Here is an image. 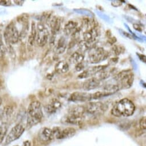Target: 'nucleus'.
<instances>
[{"label":"nucleus","mask_w":146,"mask_h":146,"mask_svg":"<svg viewBox=\"0 0 146 146\" xmlns=\"http://www.w3.org/2000/svg\"><path fill=\"white\" fill-rule=\"evenodd\" d=\"M135 111L134 103L128 99L125 98L117 102L112 107L111 113L116 117H129L132 116Z\"/></svg>","instance_id":"nucleus-1"},{"label":"nucleus","mask_w":146,"mask_h":146,"mask_svg":"<svg viewBox=\"0 0 146 146\" xmlns=\"http://www.w3.org/2000/svg\"><path fill=\"white\" fill-rule=\"evenodd\" d=\"M43 118V112L41 103L33 101L29 106L27 112V127H32L38 124Z\"/></svg>","instance_id":"nucleus-2"},{"label":"nucleus","mask_w":146,"mask_h":146,"mask_svg":"<svg viewBox=\"0 0 146 146\" xmlns=\"http://www.w3.org/2000/svg\"><path fill=\"white\" fill-rule=\"evenodd\" d=\"M86 108L83 106H76L70 110L69 112L62 118V121L64 123L70 124H79L83 121Z\"/></svg>","instance_id":"nucleus-3"},{"label":"nucleus","mask_w":146,"mask_h":146,"mask_svg":"<svg viewBox=\"0 0 146 146\" xmlns=\"http://www.w3.org/2000/svg\"><path fill=\"white\" fill-rule=\"evenodd\" d=\"M120 90L129 88L134 80V75L130 70L121 71L115 78Z\"/></svg>","instance_id":"nucleus-4"},{"label":"nucleus","mask_w":146,"mask_h":146,"mask_svg":"<svg viewBox=\"0 0 146 146\" xmlns=\"http://www.w3.org/2000/svg\"><path fill=\"white\" fill-rule=\"evenodd\" d=\"M4 36L7 44L9 46L16 44L20 40V33L15 24L13 22L9 24L4 31Z\"/></svg>","instance_id":"nucleus-5"},{"label":"nucleus","mask_w":146,"mask_h":146,"mask_svg":"<svg viewBox=\"0 0 146 146\" xmlns=\"http://www.w3.org/2000/svg\"><path fill=\"white\" fill-rule=\"evenodd\" d=\"M37 34L36 37V42L40 46H44L49 38V32L42 23H38L36 27Z\"/></svg>","instance_id":"nucleus-6"},{"label":"nucleus","mask_w":146,"mask_h":146,"mask_svg":"<svg viewBox=\"0 0 146 146\" xmlns=\"http://www.w3.org/2000/svg\"><path fill=\"white\" fill-rule=\"evenodd\" d=\"M86 108V111L88 113L95 115L103 114L107 110L108 107L106 104L102 102H91L87 104Z\"/></svg>","instance_id":"nucleus-7"},{"label":"nucleus","mask_w":146,"mask_h":146,"mask_svg":"<svg viewBox=\"0 0 146 146\" xmlns=\"http://www.w3.org/2000/svg\"><path fill=\"white\" fill-rule=\"evenodd\" d=\"M25 131V127L21 124H17L13 127L5 139L4 145H8L19 139Z\"/></svg>","instance_id":"nucleus-8"},{"label":"nucleus","mask_w":146,"mask_h":146,"mask_svg":"<svg viewBox=\"0 0 146 146\" xmlns=\"http://www.w3.org/2000/svg\"><path fill=\"white\" fill-rule=\"evenodd\" d=\"M106 54L103 48L93 47L89 52V60L92 64H96L105 58Z\"/></svg>","instance_id":"nucleus-9"},{"label":"nucleus","mask_w":146,"mask_h":146,"mask_svg":"<svg viewBox=\"0 0 146 146\" xmlns=\"http://www.w3.org/2000/svg\"><path fill=\"white\" fill-rule=\"evenodd\" d=\"M98 33V31L95 27H92L83 33V39L88 45L90 47V48H92L93 45L95 44V42L97 40Z\"/></svg>","instance_id":"nucleus-10"},{"label":"nucleus","mask_w":146,"mask_h":146,"mask_svg":"<svg viewBox=\"0 0 146 146\" xmlns=\"http://www.w3.org/2000/svg\"><path fill=\"white\" fill-rule=\"evenodd\" d=\"M92 99V94L84 92H75L72 94L69 97V100L72 102H84L90 101Z\"/></svg>","instance_id":"nucleus-11"},{"label":"nucleus","mask_w":146,"mask_h":146,"mask_svg":"<svg viewBox=\"0 0 146 146\" xmlns=\"http://www.w3.org/2000/svg\"><path fill=\"white\" fill-rule=\"evenodd\" d=\"M54 137L52 130L47 127H44L40 129L38 133V138L40 140L44 143H47L50 142Z\"/></svg>","instance_id":"nucleus-12"},{"label":"nucleus","mask_w":146,"mask_h":146,"mask_svg":"<svg viewBox=\"0 0 146 146\" xmlns=\"http://www.w3.org/2000/svg\"><path fill=\"white\" fill-rule=\"evenodd\" d=\"M49 23V25L51 29V32L52 36H55L57 35L61 28V20L60 19L56 17H52L48 21Z\"/></svg>","instance_id":"nucleus-13"},{"label":"nucleus","mask_w":146,"mask_h":146,"mask_svg":"<svg viewBox=\"0 0 146 146\" xmlns=\"http://www.w3.org/2000/svg\"><path fill=\"white\" fill-rule=\"evenodd\" d=\"M76 132V131L75 128L68 127L62 130L60 129L58 133L56 136V137L57 139H64L71 137L75 135Z\"/></svg>","instance_id":"nucleus-14"},{"label":"nucleus","mask_w":146,"mask_h":146,"mask_svg":"<svg viewBox=\"0 0 146 146\" xmlns=\"http://www.w3.org/2000/svg\"><path fill=\"white\" fill-rule=\"evenodd\" d=\"M37 34V29L36 24L34 21H33L31 24V32L28 37V48L29 50H32L35 42H36V37Z\"/></svg>","instance_id":"nucleus-15"},{"label":"nucleus","mask_w":146,"mask_h":146,"mask_svg":"<svg viewBox=\"0 0 146 146\" xmlns=\"http://www.w3.org/2000/svg\"><path fill=\"white\" fill-rule=\"evenodd\" d=\"M61 107V102L57 99H52L50 103L45 106V111L49 114L54 113Z\"/></svg>","instance_id":"nucleus-16"},{"label":"nucleus","mask_w":146,"mask_h":146,"mask_svg":"<svg viewBox=\"0 0 146 146\" xmlns=\"http://www.w3.org/2000/svg\"><path fill=\"white\" fill-rule=\"evenodd\" d=\"M100 84V81L96 78H92L86 80L83 86V88L86 91H90L97 88Z\"/></svg>","instance_id":"nucleus-17"},{"label":"nucleus","mask_w":146,"mask_h":146,"mask_svg":"<svg viewBox=\"0 0 146 146\" xmlns=\"http://www.w3.org/2000/svg\"><path fill=\"white\" fill-rule=\"evenodd\" d=\"M78 23L74 21H68L64 27V32L66 36H70L74 34L78 28Z\"/></svg>","instance_id":"nucleus-18"},{"label":"nucleus","mask_w":146,"mask_h":146,"mask_svg":"<svg viewBox=\"0 0 146 146\" xmlns=\"http://www.w3.org/2000/svg\"><path fill=\"white\" fill-rule=\"evenodd\" d=\"M84 59V55L83 54V52L79 50L74 52L70 56L69 58V61L72 64L77 65V64L82 63Z\"/></svg>","instance_id":"nucleus-19"},{"label":"nucleus","mask_w":146,"mask_h":146,"mask_svg":"<svg viewBox=\"0 0 146 146\" xmlns=\"http://www.w3.org/2000/svg\"><path fill=\"white\" fill-rule=\"evenodd\" d=\"M66 42L65 38L61 37L58 41L54 49V52L57 54H61L63 53L66 48Z\"/></svg>","instance_id":"nucleus-20"},{"label":"nucleus","mask_w":146,"mask_h":146,"mask_svg":"<svg viewBox=\"0 0 146 146\" xmlns=\"http://www.w3.org/2000/svg\"><path fill=\"white\" fill-rule=\"evenodd\" d=\"M69 69L68 64L64 61H60L58 62L55 65V70L60 74H65L68 72Z\"/></svg>","instance_id":"nucleus-21"},{"label":"nucleus","mask_w":146,"mask_h":146,"mask_svg":"<svg viewBox=\"0 0 146 146\" xmlns=\"http://www.w3.org/2000/svg\"><path fill=\"white\" fill-rule=\"evenodd\" d=\"M8 130V124L6 122H2L0 124V144L5 139Z\"/></svg>","instance_id":"nucleus-22"},{"label":"nucleus","mask_w":146,"mask_h":146,"mask_svg":"<svg viewBox=\"0 0 146 146\" xmlns=\"http://www.w3.org/2000/svg\"><path fill=\"white\" fill-rule=\"evenodd\" d=\"M7 49L3 41H0V58L4 57L6 54Z\"/></svg>","instance_id":"nucleus-23"},{"label":"nucleus","mask_w":146,"mask_h":146,"mask_svg":"<svg viewBox=\"0 0 146 146\" xmlns=\"http://www.w3.org/2000/svg\"><path fill=\"white\" fill-rule=\"evenodd\" d=\"M13 112V108L11 106H6L4 110V114L6 116H11Z\"/></svg>","instance_id":"nucleus-24"},{"label":"nucleus","mask_w":146,"mask_h":146,"mask_svg":"<svg viewBox=\"0 0 146 146\" xmlns=\"http://www.w3.org/2000/svg\"><path fill=\"white\" fill-rule=\"evenodd\" d=\"M139 126L141 130H145L146 128V119L145 117H142L139 121Z\"/></svg>","instance_id":"nucleus-25"},{"label":"nucleus","mask_w":146,"mask_h":146,"mask_svg":"<svg viewBox=\"0 0 146 146\" xmlns=\"http://www.w3.org/2000/svg\"><path fill=\"white\" fill-rule=\"evenodd\" d=\"M113 51L114 52L115 54H116V55L120 54L122 50L124 49L123 48H122V46H115L113 48Z\"/></svg>","instance_id":"nucleus-26"},{"label":"nucleus","mask_w":146,"mask_h":146,"mask_svg":"<svg viewBox=\"0 0 146 146\" xmlns=\"http://www.w3.org/2000/svg\"><path fill=\"white\" fill-rule=\"evenodd\" d=\"M12 5L11 1H8V0H1L0 1V5L4 7H9Z\"/></svg>","instance_id":"nucleus-27"},{"label":"nucleus","mask_w":146,"mask_h":146,"mask_svg":"<svg viewBox=\"0 0 146 146\" xmlns=\"http://www.w3.org/2000/svg\"><path fill=\"white\" fill-rule=\"evenodd\" d=\"M75 69H76V70L77 71L80 72V71L83 70V69H84V65L83 64V63H80V64H77V65H76Z\"/></svg>","instance_id":"nucleus-28"},{"label":"nucleus","mask_w":146,"mask_h":146,"mask_svg":"<svg viewBox=\"0 0 146 146\" xmlns=\"http://www.w3.org/2000/svg\"><path fill=\"white\" fill-rule=\"evenodd\" d=\"M137 56L139 57V58L143 61L144 62H145V56L143 54H140L139 53H137Z\"/></svg>","instance_id":"nucleus-29"},{"label":"nucleus","mask_w":146,"mask_h":146,"mask_svg":"<svg viewBox=\"0 0 146 146\" xmlns=\"http://www.w3.org/2000/svg\"><path fill=\"white\" fill-rule=\"evenodd\" d=\"M3 29V25H0V41H3V37H2V31Z\"/></svg>","instance_id":"nucleus-30"},{"label":"nucleus","mask_w":146,"mask_h":146,"mask_svg":"<svg viewBox=\"0 0 146 146\" xmlns=\"http://www.w3.org/2000/svg\"><path fill=\"white\" fill-rule=\"evenodd\" d=\"M133 28L136 30L138 31L139 32H141V28H140V27H139V25H138L137 24H133Z\"/></svg>","instance_id":"nucleus-31"},{"label":"nucleus","mask_w":146,"mask_h":146,"mask_svg":"<svg viewBox=\"0 0 146 146\" xmlns=\"http://www.w3.org/2000/svg\"><path fill=\"white\" fill-rule=\"evenodd\" d=\"M23 146H31V143L29 140H26L24 142Z\"/></svg>","instance_id":"nucleus-32"},{"label":"nucleus","mask_w":146,"mask_h":146,"mask_svg":"<svg viewBox=\"0 0 146 146\" xmlns=\"http://www.w3.org/2000/svg\"><path fill=\"white\" fill-rule=\"evenodd\" d=\"M14 2H15V3H17L16 4L18 5H21V4L20 3H24V1H15Z\"/></svg>","instance_id":"nucleus-33"},{"label":"nucleus","mask_w":146,"mask_h":146,"mask_svg":"<svg viewBox=\"0 0 146 146\" xmlns=\"http://www.w3.org/2000/svg\"><path fill=\"white\" fill-rule=\"evenodd\" d=\"M1 104H2V99L0 98V106H1Z\"/></svg>","instance_id":"nucleus-34"},{"label":"nucleus","mask_w":146,"mask_h":146,"mask_svg":"<svg viewBox=\"0 0 146 146\" xmlns=\"http://www.w3.org/2000/svg\"><path fill=\"white\" fill-rule=\"evenodd\" d=\"M15 146H17V145H15Z\"/></svg>","instance_id":"nucleus-35"}]
</instances>
